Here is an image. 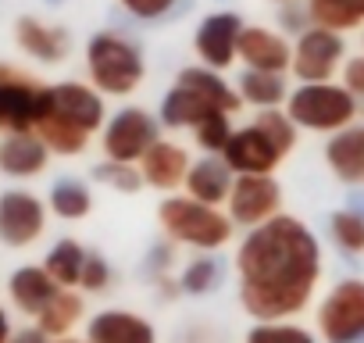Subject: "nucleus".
Returning <instances> with one entry per match:
<instances>
[{
  "label": "nucleus",
  "instance_id": "nucleus-14",
  "mask_svg": "<svg viewBox=\"0 0 364 343\" xmlns=\"http://www.w3.org/2000/svg\"><path fill=\"white\" fill-rule=\"evenodd\" d=\"M240 33H243V19L236 11H215V15L200 19V26L193 33V51H197L200 65L211 72H225L236 61Z\"/></svg>",
  "mask_w": 364,
  "mask_h": 343
},
{
  "label": "nucleus",
  "instance_id": "nucleus-18",
  "mask_svg": "<svg viewBox=\"0 0 364 343\" xmlns=\"http://www.w3.org/2000/svg\"><path fill=\"white\" fill-rule=\"evenodd\" d=\"M232 183H236V172L222 161V154H204L200 161L190 164L182 194L200 201V204H211V208H225Z\"/></svg>",
  "mask_w": 364,
  "mask_h": 343
},
{
  "label": "nucleus",
  "instance_id": "nucleus-33",
  "mask_svg": "<svg viewBox=\"0 0 364 343\" xmlns=\"http://www.w3.org/2000/svg\"><path fill=\"white\" fill-rule=\"evenodd\" d=\"M114 283V268L100 250H86L82 275H79V293H107Z\"/></svg>",
  "mask_w": 364,
  "mask_h": 343
},
{
  "label": "nucleus",
  "instance_id": "nucleus-1",
  "mask_svg": "<svg viewBox=\"0 0 364 343\" xmlns=\"http://www.w3.org/2000/svg\"><path fill=\"white\" fill-rule=\"evenodd\" d=\"M232 265L240 307L254 322H286L304 315L325 268L314 229L286 211L257 229H247Z\"/></svg>",
  "mask_w": 364,
  "mask_h": 343
},
{
  "label": "nucleus",
  "instance_id": "nucleus-8",
  "mask_svg": "<svg viewBox=\"0 0 364 343\" xmlns=\"http://www.w3.org/2000/svg\"><path fill=\"white\" fill-rule=\"evenodd\" d=\"M321 343H364V279H339L314 311Z\"/></svg>",
  "mask_w": 364,
  "mask_h": 343
},
{
  "label": "nucleus",
  "instance_id": "nucleus-35",
  "mask_svg": "<svg viewBox=\"0 0 364 343\" xmlns=\"http://www.w3.org/2000/svg\"><path fill=\"white\" fill-rule=\"evenodd\" d=\"M178 0H122V8L143 22H154V19H164Z\"/></svg>",
  "mask_w": 364,
  "mask_h": 343
},
{
  "label": "nucleus",
  "instance_id": "nucleus-25",
  "mask_svg": "<svg viewBox=\"0 0 364 343\" xmlns=\"http://www.w3.org/2000/svg\"><path fill=\"white\" fill-rule=\"evenodd\" d=\"M236 93L243 104L257 107V111H275L279 104H286L289 97V86H286V75H275V72H254L247 68L236 83Z\"/></svg>",
  "mask_w": 364,
  "mask_h": 343
},
{
  "label": "nucleus",
  "instance_id": "nucleus-15",
  "mask_svg": "<svg viewBox=\"0 0 364 343\" xmlns=\"http://www.w3.org/2000/svg\"><path fill=\"white\" fill-rule=\"evenodd\" d=\"M193 157L182 143H171V139H157L143 157H139V176H143V186L171 197L182 190L186 183V172H190Z\"/></svg>",
  "mask_w": 364,
  "mask_h": 343
},
{
  "label": "nucleus",
  "instance_id": "nucleus-11",
  "mask_svg": "<svg viewBox=\"0 0 364 343\" xmlns=\"http://www.w3.org/2000/svg\"><path fill=\"white\" fill-rule=\"evenodd\" d=\"M282 197L286 194L275 176H236L225 201V215L236 229H257L282 215Z\"/></svg>",
  "mask_w": 364,
  "mask_h": 343
},
{
  "label": "nucleus",
  "instance_id": "nucleus-20",
  "mask_svg": "<svg viewBox=\"0 0 364 343\" xmlns=\"http://www.w3.org/2000/svg\"><path fill=\"white\" fill-rule=\"evenodd\" d=\"M15 43H18L22 54H29L33 61H43V65H61L68 58V51H72L68 29L29 19V15H22L15 22Z\"/></svg>",
  "mask_w": 364,
  "mask_h": 343
},
{
  "label": "nucleus",
  "instance_id": "nucleus-7",
  "mask_svg": "<svg viewBox=\"0 0 364 343\" xmlns=\"http://www.w3.org/2000/svg\"><path fill=\"white\" fill-rule=\"evenodd\" d=\"M286 115L296 129L336 136L357 122V97L336 83H300L286 97Z\"/></svg>",
  "mask_w": 364,
  "mask_h": 343
},
{
  "label": "nucleus",
  "instance_id": "nucleus-19",
  "mask_svg": "<svg viewBox=\"0 0 364 343\" xmlns=\"http://www.w3.org/2000/svg\"><path fill=\"white\" fill-rule=\"evenodd\" d=\"M50 164V150L36 132H11L0 139V176L8 179H36Z\"/></svg>",
  "mask_w": 364,
  "mask_h": 343
},
{
  "label": "nucleus",
  "instance_id": "nucleus-12",
  "mask_svg": "<svg viewBox=\"0 0 364 343\" xmlns=\"http://www.w3.org/2000/svg\"><path fill=\"white\" fill-rule=\"evenodd\" d=\"M47 201H40L33 190H4L0 194V243L11 250L33 247L47 233Z\"/></svg>",
  "mask_w": 364,
  "mask_h": 343
},
{
  "label": "nucleus",
  "instance_id": "nucleus-9",
  "mask_svg": "<svg viewBox=\"0 0 364 343\" xmlns=\"http://www.w3.org/2000/svg\"><path fill=\"white\" fill-rule=\"evenodd\" d=\"M47 86L40 75H33L29 68L8 65L0 61V132L11 136V132H33Z\"/></svg>",
  "mask_w": 364,
  "mask_h": 343
},
{
  "label": "nucleus",
  "instance_id": "nucleus-16",
  "mask_svg": "<svg viewBox=\"0 0 364 343\" xmlns=\"http://www.w3.org/2000/svg\"><path fill=\"white\" fill-rule=\"evenodd\" d=\"M236 61H243L254 72H275L286 75L289 61H293V43L264 26H243L240 33V47H236Z\"/></svg>",
  "mask_w": 364,
  "mask_h": 343
},
{
  "label": "nucleus",
  "instance_id": "nucleus-32",
  "mask_svg": "<svg viewBox=\"0 0 364 343\" xmlns=\"http://www.w3.org/2000/svg\"><path fill=\"white\" fill-rule=\"evenodd\" d=\"M190 132H193V139H197V147H200L204 154H222L225 143H229V136H232V118H229V115H208V118H204L200 125H193Z\"/></svg>",
  "mask_w": 364,
  "mask_h": 343
},
{
  "label": "nucleus",
  "instance_id": "nucleus-34",
  "mask_svg": "<svg viewBox=\"0 0 364 343\" xmlns=\"http://www.w3.org/2000/svg\"><path fill=\"white\" fill-rule=\"evenodd\" d=\"M171 265H175V243H171V240H157V243L150 247L146 261H143L146 275L161 279V275H168V272H171Z\"/></svg>",
  "mask_w": 364,
  "mask_h": 343
},
{
  "label": "nucleus",
  "instance_id": "nucleus-17",
  "mask_svg": "<svg viewBox=\"0 0 364 343\" xmlns=\"http://www.w3.org/2000/svg\"><path fill=\"white\" fill-rule=\"evenodd\" d=\"M86 343H157V329L129 307H107L86 322Z\"/></svg>",
  "mask_w": 364,
  "mask_h": 343
},
{
  "label": "nucleus",
  "instance_id": "nucleus-22",
  "mask_svg": "<svg viewBox=\"0 0 364 343\" xmlns=\"http://www.w3.org/2000/svg\"><path fill=\"white\" fill-rule=\"evenodd\" d=\"M58 290H61V286L43 272V265H22V268H15L11 279H8V300H11V307H15L18 315H26V318H40L43 307L58 297Z\"/></svg>",
  "mask_w": 364,
  "mask_h": 343
},
{
  "label": "nucleus",
  "instance_id": "nucleus-28",
  "mask_svg": "<svg viewBox=\"0 0 364 343\" xmlns=\"http://www.w3.org/2000/svg\"><path fill=\"white\" fill-rule=\"evenodd\" d=\"M225 279V261L218 254H197L186 261V268H182L178 275V290L186 297H208L222 286Z\"/></svg>",
  "mask_w": 364,
  "mask_h": 343
},
{
  "label": "nucleus",
  "instance_id": "nucleus-5",
  "mask_svg": "<svg viewBox=\"0 0 364 343\" xmlns=\"http://www.w3.org/2000/svg\"><path fill=\"white\" fill-rule=\"evenodd\" d=\"M157 226L164 240H171L175 247H190L197 254H218L236 236V226L229 222L225 208L200 204L186 194H171L157 204Z\"/></svg>",
  "mask_w": 364,
  "mask_h": 343
},
{
  "label": "nucleus",
  "instance_id": "nucleus-6",
  "mask_svg": "<svg viewBox=\"0 0 364 343\" xmlns=\"http://www.w3.org/2000/svg\"><path fill=\"white\" fill-rule=\"evenodd\" d=\"M90 86L104 97H129L146 75L143 51L122 33H97L86 47Z\"/></svg>",
  "mask_w": 364,
  "mask_h": 343
},
{
  "label": "nucleus",
  "instance_id": "nucleus-42",
  "mask_svg": "<svg viewBox=\"0 0 364 343\" xmlns=\"http://www.w3.org/2000/svg\"><path fill=\"white\" fill-rule=\"evenodd\" d=\"M47 4H61V0H47Z\"/></svg>",
  "mask_w": 364,
  "mask_h": 343
},
{
  "label": "nucleus",
  "instance_id": "nucleus-39",
  "mask_svg": "<svg viewBox=\"0 0 364 343\" xmlns=\"http://www.w3.org/2000/svg\"><path fill=\"white\" fill-rule=\"evenodd\" d=\"M11 336H15L11 315H8V307H0V343H11Z\"/></svg>",
  "mask_w": 364,
  "mask_h": 343
},
{
  "label": "nucleus",
  "instance_id": "nucleus-13",
  "mask_svg": "<svg viewBox=\"0 0 364 343\" xmlns=\"http://www.w3.org/2000/svg\"><path fill=\"white\" fill-rule=\"evenodd\" d=\"M343 61H346V40L339 33H328V29L311 26L293 43L289 72L300 83H332V75L343 68Z\"/></svg>",
  "mask_w": 364,
  "mask_h": 343
},
{
  "label": "nucleus",
  "instance_id": "nucleus-37",
  "mask_svg": "<svg viewBox=\"0 0 364 343\" xmlns=\"http://www.w3.org/2000/svg\"><path fill=\"white\" fill-rule=\"evenodd\" d=\"M279 26L286 29V33H307L311 29V15H307V4L300 8V4H282V11H279Z\"/></svg>",
  "mask_w": 364,
  "mask_h": 343
},
{
  "label": "nucleus",
  "instance_id": "nucleus-36",
  "mask_svg": "<svg viewBox=\"0 0 364 343\" xmlns=\"http://www.w3.org/2000/svg\"><path fill=\"white\" fill-rule=\"evenodd\" d=\"M339 86H343L350 97L364 100V54L343 61V83H339Z\"/></svg>",
  "mask_w": 364,
  "mask_h": 343
},
{
  "label": "nucleus",
  "instance_id": "nucleus-26",
  "mask_svg": "<svg viewBox=\"0 0 364 343\" xmlns=\"http://www.w3.org/2000/svg\"><path fill=\"white\" fill-rule=\"evenodd\" d=\"M47 211L58 215L61 222H82L90 211H93V190L75 179V176H65L50 186L47 194Z\"/></svg>",
  "mask_w": 364,
  "mask_h": 343
},
{
  "label": "nucleus",
  "instance_id": "nucleus-23",
  "mask_svg": "<svg viewBox=\"0 0 364 343\" xmlns=\"http://www.w3.org/2000/svg\"><path fill=\"white\" fill-rule=\"evenodd\" d=\"M86 318V297L79 290H58V297L43 307V315L33 322L47 339H65L72 329Z\"/></svg>",
  "mask_w": 364,
  "mask_h": 343
},
{
  "label": "nucleus",
  "instance_id": "nucleus-29",
  "mask_svg": "<svg viewBox=\"0 0 364 343\" xmlns=\"http://www.w3.org/2000/svg\"><path fill=\"white\" fill-rule=\"evenodd\" d=\"M328 240L336 243V250L357 258L364 254V215L353 208H339L328 215Z\"/></svg>",
  "mask_w": 364,
  "mask_h": 343
},
{
  "label": "nucleus",
  "instance_id": "nucleus-40",
  "mask_svg": "<svg viewBox=\"0 0 364 343\" xmlns=\"http://www.w3.org/2000/svg\"><path fill=\"white\" fill-rule=\"evenodd\" d=\"M50 343H86V339H79V336H65V339H50Z\"/></svg>",
  "mask_w": 364,
  "mask_h": 343
},
{
  "label": "nucleus",
  "instance_id": "nucleus-27",
  "mask_svg": "<svg viewBox=\"0 0 364 343\" xmlns=\"http://www.w3.org/2000/svg\"><path fill=\"white\" fill-rule=\"evenodd\" d=\"M82 261H86V247L72 236L58 240L47 258H43V272L61 286V290H79V275H82Z\"/></svg>",
  "mask_w": 364,
  "mask_h": 343
},
{
  "label": "nucleus",
  "instance_id": "nucleus-31",
  "mask_svg": "<svg viewBox=\"0 0 364 343\" xmlns=\"http://www.w3.org/2000/svg\"><path fill=\"white\" fill-rule=\"evenodd\" d=\"M93 179L118 190V194H139L143 190V176H139V164H122V161H100L93 168Z\"/></svg>",
  "mask_w": 364,
  "mask_h": 343
},
{
  "label": "nucleus",
  "instance_id": "nucleus-38",
  "mask_svg": "<svg viewBox=\"0 0 364 343\" xmlns=\"http://www.w3.org/2000/svg\"><path fill=\"white\" fill-rule=\"evenodd\" d=\"M11 343H50L36 325H26V329H15V336H11Z\"/></svg>",
  "mask_w": 364,
  "mask_h": 343
},
{
  "label": "nucleus",
  "instance_id": "nucleus-21",
  "mask_svg": "<svg viewBox=\"0 0 364 343\" xmlns=\"http://www.w3.org/2000/svg\"><path fill=\"white\" fill-rule=\"evenodd\" d=\"M325 164H328V172L339 183L364 190V122H353L343 132L328 136Z\"/></svg>",
  "mask_w": 364,
  "mask_h": 343
},
{
  "label": "nucleus",
  "instance_id": "nucleus-3",
  "mask_svg": "<svg viewBox=\"0 0 364 343\" xmlns=\"http://www.w3.org/2000/svg\"><path fill=\"white\" fill-rule=\"evenodd\" d=\"M296 125L282 107L275 111H257L254 122L232 129L222 161L236 176H275V168L296 150Z\"/></svg>",
  "mask_w": 364,
  "mask_h": 343
},
{
  "label": "nucleus",
  "instance_id": "nucleus-2",
  "mask_svg": "<svg viewBox=\"0 0 364 343\" xmlns=\"http://www.w3.org/2000/svg\"><path fill=\"white\" fill-rule=\"evenodd\" d=\"M104 122H107L104 97L93 86L68 79V83L47 86V97H43L33 132L47 143L50 154L79 157L90 147V139L104 129Z\"/></svg>",
  "mask_w": 364,
  "mask_h": 343
},
{
  "label": "nucleus",
  "instance_id": "nucleus-4",
  "mask_svg": "<svg viewBox=\"0 0 364 343\" xmlns=\"http://www.w3.org/2000/svg\"><path fill=\"white\" fill-rule=\"evenodd\" d=\"M243 100L236 93V86H229L218 72L204 68V65H190L182 68L175 86L161 97V125L164 129H193L200 125L208 115H240Z\"/></svg>",
  "mask_w": 364,
  "mask_h": 343
},
{
  "label": "nucleus",
  "instance_id": "nucleus-41",
  "mask_svg": "<svg viewBox=\"0 0 364 343\" xmlns=\"http://www.w3.org/2000/svg\"><path fill=\"white\" fill-rule=\"evenodd\" d=\"M279 4H300V0H279Z\"/></svg>",
  "mask_w": 364,
  "mask_h": 343
},
{
  "label": "nucleus",
  "instance_id": "nucleus-43",
  "mask_svg": "<svg viewBox=\"0 0 364 343\" xmlns=\"http://www.w3.org/2000/svg\"><path fill=\"white\" fill-rule=\"evenodd\" d=\"M360 40H364V36H360Z\"/></svg>",
  "mask_w": 364,
  "mask_h": 343
},
{
  "label": "nucleus",
  "instance_id": "nucleus-24",
  "mask_svg": "<svg viewBox=\"0 0 364 343\" xmlns=\"http://www.w3.org/2000/svg\"><path fill=\"white\" fill-rule=\"evenodd\" d=\"M311 26L346 36L350 29H364V0H307Z\"/></svg>",
  "mask_w": 364,
  "mask_h": 343
},
{
  "label": "nucleus",
  "instance_id": "nucleus-30",
  "mask_svg": "<svg viewBox=\"0 0 364 343\" xmlns=\"http://www.w3.org/2000/svg\"><path fill=\"white\" fill-rule=\"evenodd\" d=\"M243 343H318L314 329L286 318V322H254L243 336Z\"/></svg>",
  "mask_w": 364,
  "mask_h": 343
},
{
  "label": "nucleus",
  "instance_id": "nucleus-10",
  "mask_svg": "<svg viewBox=\"0 0 364 343\" xmlns=\"http://www.w3.org/2000/svg\"><path fill=\"white\" fill-rule=\"evenodd\" d=\"M161 139V122L146 107H122L100 129V150L107 161L139 164V157Z\"/></svg>",
  "mask_w": 364,
  "mask_h": 343
}]
</instances>
